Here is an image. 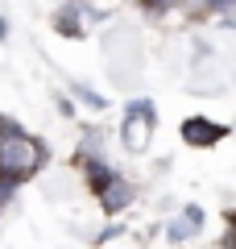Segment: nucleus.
I'll return each mask as SVG.
<instances>
[{
  "label": "nucleus",
  "instance_id": "1",
  "mask_svg": "<svg viewBox=\"0 0 236 249\" xmlns=\"http://www.w3.org/2000/svg\"><path fill=\"white\" fill-rule=\"evenodd\" d=\"M42 162H46L42 142L17 133V129L0 142V178H25V175H34Z\"/></svg>",
  "mask_w": 236,
  "mask_h": 249
},
{
  "label": "nucleus",
  "instance_id": "2",
  "mask_svg": "<svg viewBox=\"0 0 236 249\" xmlns=\"http://www.w3.org/2000/svg\"><path fill=\"white\" fill-rule=\"evenodd\" d=\"M149 133H153V104L137 100V104L129 108V116H124V145H129V150H145Z\"/></svg>",
  "mask_w": 236,
  "mask_h": 249
},
{
  "label": "nucleus",
  "instance_id": "3",
  "mask_svg": "<svg viewBox=\"0 0 236 249\" xmlns=\"http://www.w3.org/2000/svg\"><path fill=\"white\" fill-rule=\"evenodd\" d=\"M129 199H133V187H129V178H120V175H112L104 187H100V204H104V212H124Z\"/></svg>",
  "mask_w": 236,
  "mask_h": 249
},
{
  "label": "nucleus",
  "instance_id": "4",
  "mask_svg": "<svg viewBox=\"0 0 236 249\" xmlns=\"http://www.w3.org/2000/svg\"><path fill=\"white\" fill-rule=\"evenodd\" d=\"M183 137H186L191 145H216L219 137H224V129L211 124V121H186V124H183Z\"/></svg>",
  "mask_w": 236,
  "mask_h": 249
},
{
  "label": "nucleus",
  "instance_id": "5",
  "mask_svg": "<svg viewBox=\"0 0 236 249\" xmlns=\"http://www.w3.org/2000/svg\"><path fill=\"white\" fill-rule=\"evenodd\" d=\"M199 224H203V212H199V208H186V212L166 229V237H170V241H186V237L199 232Z\"/></svg>",
  "mask_w": 236,
  "mask_h": 249
},
{
  "label": "nucleus",
  "instance_id": "6",
  "mask_svg": "<svg viewBox=\"0 0 236 249\" xmlns=\"http://www.w3.org/2000/svg\"><path fill=\"white\" fill-rule=\"evenodd\" d=\"M9 133H13V124H9V121H0V142H4Z\"/></svg>",
  "mask_w": 236,
  "mask_h": 249
},
{
  "label": "nucleus",
  "instance_id": "7",
  "mask_svg": "<svg viewBox=\"0 0 236 249\" xmlns=\"http://www.w3.org/2000/svg\"><path fill=\"white\" fill-rule=\"evenodd\" d=\"M228 4H236V0H216V9H228Z\"/></svg>",
  "mask_w": 236,
  "mask_h": 249
},
{
  "label": "nucleus",
  "instance_id": "8",
  "mask_svg": "<svg viewBox=\"0 0 236 249\" xmlns=\"http://www.w3.org/2000/svg\"><path fill=\"white\" fill-rule=\"evenodd\" d=\"M0 37H4V21H0Z\"/></svg>",
  "mask_w": 236,
  "mask_h": 249
}]
</instances>
